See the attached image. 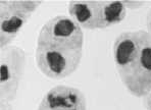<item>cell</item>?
<instances>
[{
  "label": "cell",
  "mask_w": 151,
  "mask_h": 110,
  "mask_svg": "<svg viewBox=\"0 0 151 110\" xmlns=\"http://www.w3.org/2000/svg\"><path fill=\"white\" fill-rule=\"evenodd\" d=\"M84 33L70 16L56 15L45 21L36 40L35 62L51 80L72 76L81 64Z\"/></svg>",
  "instance_id": "obj_1"
},
{
  "label": "cell",
  "mask_w": 151,
  "mask_h": 110,
  "mask_svg": "<svg viewBox=\"0 0 151 110\" xmlns=\"http://www.w3.org/2000/svg\"><path fill=\"white\" fill-rule=\"evenodd\" d=\"M116 72L132 96L144 98L151 92V37L145 30L119 34L112 45Z\"/></svg>",
  "instance_id": "obj_2"
},
{
  "label": "cell",
  "mask_w": 151,
  "mask_h": 110,
  "mask_svg": "<svg viewBox=\"0 0 151 110\" xmlns=\"http://www.w3.org/2000/svg\"><path fill=\"white\" fill-rule=\"evenodd\" d=\"M70 16L82 29L104 30L121 24L127 16L122 1L113 0H76L68 5Z\"/></svg>",
  "instance_id": "obj_3"
},
{
  "label": "cell",
  "mask_w": 151,
  "mask_h": 110,
  "mask_svg": "<svg viewBox=\"0 0 151 110\" xmlns=\"http://www.w3.org/2000/svg\"><path fill=\"white\" fill-rule=\"evenodd\" d=\"M41 3L42 1L36 0L0 1V50L12 45V42Z\"/></svg>",
  "instance_id": "obj_4"
},
{
  "label": "cell",
  "mask_w": 151,
  "mask_h": 110,
  "mask_svg": "<svg viewBox=\"0 0 151 110\" xmlns=\"http://www.w3.org/2000/svg\"><path fill=\"white\" fill-rule=\"evenodd\" d=\"M26 52L17 45L0 50V101L13 102L26 70Z\"/></svg>",
  "instance_id": "obj_5"
},
{
  "label": "cell",
  "mask_w": 151,
  "mask_h": 110,
  "mask_svg": "<svg viewBox=\"0 0 151 110\" xmlns=\"http://www.w3.org/2000/svg\"><path fill=\"white\" fill-rule=\"evenodd\" d=\"M37 110H88L87 98L78 88L58 85L43 96Z\"/></svg>",
  "instance_id": "obj_6"
},
{
  "label": "cell",
  "mask_w": 151,
  "mask_h": 110,
  "mask_svg": "<svg viewBox=\"0 0 151 110\" xmlns=\"http://www.w3.org/2000/svg\"><path fill=\"white\" fill-rule=\"evenodd\" d=\"M123 5L125 6L126 9L130 10H136L141 8L145 4L144 1H138V0H127V1H122Z\"/></svg>",
  "instance_id": "obj_7"
},
{
  "label": "cell",
  "mask_w": 151,
  "mask_h": 110,
  "mask_svg": "<svg viewBox=\"0 0 151 110\" xmlns=\"http://www.w3.org/2000/svg\"><path fill=\"white\" fill-rule=\"evenodd\" d=\"M142 101H143V106L147 110H151V92H149L144 98H142Z\"/></svg>",
  "instance_id": "obj_8"
},
{
  "label": "cell",
  "mask_w": 151,
  "mask_h": 110,
  "mask_svg": "<svg viewBox=\"0 0 151 110\" xmlns=\"http://www.w3.org/2000/svg\"><path fill=\"white\" fill-rule=\"evenodd\" d=\"M146 27H147V33L151 37V8L147 11L146 15Z\"/></svg>",
  "instance_id": "obj_9"
},
{
  "label": "cell",
  "mask_w": 151,
  "mask_h": 110,
  "mask_svg": "<svg viewBox=\"0 0 151 110\" xmlns=\"http://www.w3.org/2000/svg\"><path fill=\"white\" fill-rule=\"evenodd\" d=\"M0 110H13L12 102H4L0 101Z\"/></svg>",
  "instance_id": "obj_10"
}]
</instances>
